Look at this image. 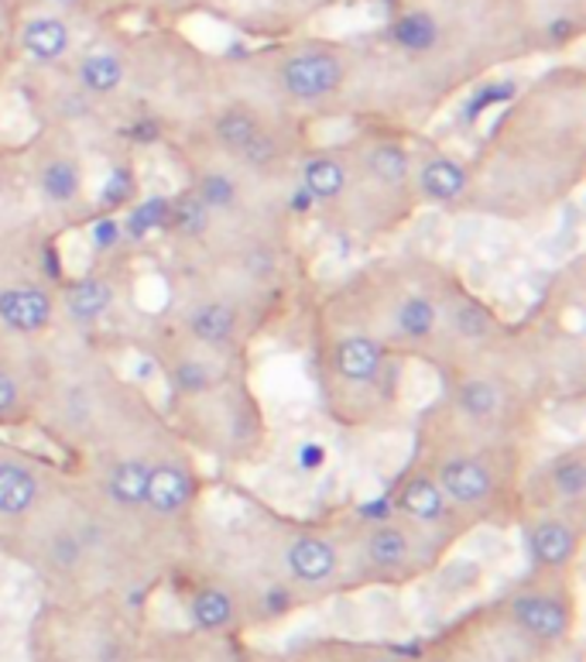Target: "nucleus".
<instances>
[{"label": "nucleus", "instance_id": "31", "mask_svg": "<svg viewBox=\"0 0 586 662\" xmlns=\"http://www.w3.org/2000/svg\"><path fill=\"white\" fill-rule=\"evenodd\" d=\"M83 556H86V546L80 539V532H62V536H56L52 546H48V564L62 573H72L83 564Z\"/></svg>", "mask_w": 586, "mask_h": 662}, {"label": "nucleus", "instance_id": "6", "mask_svg": "<svg viewBox=\"0 0 586 662\" xmlns=\"http://www.w3.org/2000/svg\"><path fill=\"white\" fill-rule=\"evenodd\" d=\"M579 549V539L573 525L559 522V519H546L539 525L528 529V553L539 567L546 570H563L573 564V556Z\"/></svg>", "mask_w": 586, "mask_h": 662}, {"label": "nucleus", "instance_id": "34", "mask_svg": "<svg viewBox=\"0 0 586 662\" xmlns=\"http://www.w3.org/2000/svg\"><path fill=\"white\" fill-rule=\"evenodd\" d=\"M131 199H134V172L117 165L107 175L104 189H99V202H104L107 210H117V207H124V202H131Z\"/></svg>", "mask_w": 586, "mask_h": 662}, {"label": "nucleus", "instance_id": "29", "mask_svg": "<svg viewBox=\"0 0 586 662\" xmlns=\"http://www.w3.org/2000/svg\"><path fill=\"white\" fill-rule=\"evenodd\" d=\"M453 329L464 340H480V337H488V329H491V313L483 310L480 302H464L453 310Z\"/></svg>", "mask_w": 586, "mask_h": 662}, {"label": "nucleus", "instance_id": "22", "mask_svg": "<svg viewBox=\"0 0 586 662\" xmlns=\"http://www.w3.org/2000/svg\"><path fill=\"white\" fill-rule=\"evenodd\" d=\"M165 220H168V196L155 193L127 210V217L120 220V231L131 241H144L148 234L165 231Z\"/></svg>", "mask_w": 586, "mask_h": 662}, {"label": "nucleus", "instance_id": "17", "mask_svg": "<svg viewBox=\"0 0 586 662\" xmlns=\"http://www.w3.org/2000/svg\"><path fill=\"white\" fill-rule=\"evenodd\" d=\"M391 42L405 53H429V48H436L440 42V24L429 11H409L395 18L391 24Z\"/></svg>", "mask_w": 586, "mask_h": 662}, {"label": "nucleus", "instance_id": "32", "mask_svg": "<svg viewBox=\"0 0 586 662\" xmlns=\"http://www.w3.org/2000/svg\"><path fill=\"white\" fill-rule=\"evenodd\" d=\"M515 93H518V83H512V80L488 83V86L477 90V93L470 96V104L464 107V117H467V120H477L483 111H491L494 104H507V100H515Z\"/></svg>", "mask_w": 586, "mask_h": 662}, {"label": "nucleus", "instance_id": "16", "mask_svg": "<svg viewBox=\"0 0 586 662\" xmlns=\"http://www.w3.org/2000/svg\"><path fill=\"white\" fill-rule=\"evenodd\" d=\"M114 305V289L104 278H83L66 292V310L75 323H96Z\"/></svg>", "mask_w": 586, "mask_h": 662}, {"label": "nucleus", "instance_id": "2", "mask_svg": "<svg viewBox=\"0 0 586 662\" xmlns=\"http://www.w3.org/2000/svg\"><path fill=\"white\" fill-rule=\"evenodd\" d=\"M340 83H343V62L333 53H298L282 66L285 93L305 100V104L329 96Z\"/></svg>", "mask_w": 586, "mask_h": 662}, {"label": "nucleus", "instance_id": "12", "mask_svg": "<svg viewBox=\"0 0 586 662\" xmlns=\"http://www.w3.org/2000/svg\"><path fill=\"white\" fill-rule=\"evenodd\" d=\"M189 334L207 347H226L237 337V310L231 302H202L189 313Z\"/></svg>", "mask_w": 586, "mask_h": 662}, {"label": "nucleus", "instance_id": "30", "mask_svg": "<svg viewBox=\"0 0 586 662\" xmlns=\"http://www.w3.org/2000/svg\"><path fill=\"white\" fill-rule=\"evenodd\" d=\"M552 488L555 495L563 498H579L583 488H586V464L579 456H563L555 467H552Z\"/></svg>", "mask_w": 586, "mask_h": 662}, {"label": "nucleus", "instance_id": "36", "mask_svg": "<svg viewBox=\"0 0 586 662\" xmlns=\"http://www.w3.org/2000/svg\"><path fill=\"white\" fill-rule=\"evenodd\" d=\"M274 155H278V144H274V138L265 135V131H258V138H254V141L241 151V159H244L247 165H254V169H261V165L274 162Z\"/></svg>", "mask_w": 586, "mask_h": 662}, {"label": "nucleus", "instance_id": "3", "mask_svg": "<svg viewBox=\"0 0 586 662\" xmlns=\"http://www.w3.org/2000/svg\"><path fill=\"white\" fill-rule=\"evenodd\" d=\"M285 583L292 580L295 588H319L329 583L340 570V553L337 546L323 536H298L282 553Z\"/></svg>", "mask_w": 586, "mask_h": 662}, {"label": "nucleus", "instance_id": "9", "mask_svg": "<svg viewBox=\"0 0 586 662\" xmlns=\"http://www.w3.org/2000/svg\"><path fill=\"white\" fill-rule=\"evenodd\" d=\"M333 368L340 378L364 385V381H374L380 368H385V347L371 337H343L333 347Z\"/></svg>", "mask_w": 586, "mask_h": 662}, {"label": "nucleus", "instance_id": "40", "mask_svg": "<svg viewBox=\"0 0 586 662\" xmlns=\"http://www.w3.org/2000/svg\"><path fill=\"white\" fill-rule=\"evenodd\" d=\"M391 512H395V508L388 504V498L364 501V508H361V515H364V519H371V522H388V519H391Z\"/></svg>", "mask_w": 586, "mask_h": 662}, {"label": "nucleus", "instance_id": "28", "mask_svg": "<svg viewBox=\"0 0 586 662\" xmlns=\"http://www.w3.org/2000/svg\"><path fill=\"white\" fill-rule=\"evenodd\" d=\"M202 202H207V210L213 213V210H231L234 202H237V183L231 179V175H223V172H207L202 179L196 183V189H192Z\"/></svg>", "mask_w": 586, "mask_h": 662}, {"label": "nucleus", "instance_id": "43", "mask_svg": "<svg viewBox=\"0 0 586 662\" xmlns=\"http://www.w3.org/2000/svg\"><path fill=\"white\" fill-rule=\"evenodd\" d=\"M549 35H552L555 42H566V38L573 35V24H570L566 18H559V21H552V28H549Z\"/></svg>", "mask_w": 586, "mask_h": 662}, {"label": "nucleus", "instance_id": "5", "mask_svg": "<svg viewBox=\"0 0 586 662\" xmlns=\"http://www.w3.org/2000/svg\"><path fill=\"white\" fill-rule=\"evenodd\" d=\"M412 539L409 532L391 525V522H377L367 539H364V564L371 567V573H380V577H395L401 573L405 567L412 564Z\"/></svg>", "mask_w": 586, "mask_h": 662}, {"label": "nucleus", "instance_id": "7", "mask_svg": "<svg viewBox=\"0 0 586 662\" xmlns=\"http://www.w3.org/2000/svg\"><path fill=\"white\" fill-rule=\"evenodd\" d=\"M52 320V299L42 289H4L0 292V323L17 334H38Z\"/></svg>", "mask_w": 586, "mask_h": 662}, {"label": "nucleus", "instance_id": "19", "mask_svg": "<svg viewBox=\"0 0 586 662\" xmlns=\"http://www.w3.org/2000/svg\"><path fill=\"white\" fill-rule=\"evenodd\" d=\"M38 189L48 202H56V207H69V202L80 196L83 189V172L75 162H66V159H56L48 162L38 175Z\"/></svg>", "mask_w": 586, "mask_h": 662}, {"label": "nucleus", "instance_id": "24", "mask_svg": "<svg viewBox=\"0 0 586 662\" xmlns=\"http://www.w3.org/2000/svg\"><path fill=\"white\" fill-rule=\"evenodd\" d=\"M80 80L90 93H114L124 83V62L114 53H93L80 62Z\"/></svg>", "mask_w": 586, "mask_h": 662}, {"label": "nucleus", "instance_id": "27", "mask_svg": "<svg viewBox=\"0 0 586 662\" xmlns=\"http://www.w3.org/2000/svg\"><path fill=\"white\" fill-rule=\"evenodd\" d=\"M456 405L470 416V419H491L497 413L501 405V392L491 385V381L483 378H470L460 385V392H456Z\"/></svg>", "mask_w": 586, "mask_h": 662}, {"label": "nucleus", "instance_id": "4", "mask_svg": "<svg viewBox=\"0 0 586 662\" xmlns=\"http://www.w3.org/2000/svg\"><path fill=\"white\" fill-rule=\"evenodd\" d=\"M436 484L446 495V501H456V504H480L494 491L491 471L480 461H470V456H453V461H446L436 474Z\"/></svg>", "mask_w": 586, "mask_h": 662}, {"label": "nucleus", "instance_id": "23", "mask_svg": "<svg viewBox=\"0 0 586 662\" xmlns=\"http://www.w3.org/2000/svg\"><path fill=\"white\" fill-rule=\"evenodd\" d=\"M367 172L385 186H405V183H409V172H412L409 151H405L401 144H395V141L377 144L367 155Z\"/></svg>", "mask_w": 586, "mask_h": 662}, {"label": "nucleus", "instance_id": "21", "mask_svg": "<svg viewBox=\"0 0 586 662\" xmlns=\"http://www.w3.org/2000/svg\"><path fill=\"white\" fill-rule=\"evenodd\" d=\"M302 189L313 199H337L347 189V169L337 159H309L302 165Z\"/></svg>", "mask_w": 586, "mask_h": 662}, {"label": "nucleus", "instance_id": "10", "mask_svg": "<svg viewBox=\"0 0 586 662\" xmlns=\"http://www.w3.org/2000/svg\"><path fill=\"white\" fill-rule=\"evenodd\" d=\"M38 501V474L17 461H0V515H28Z\"/></svg>", "mask_w": 586, "mask_h": 662}, {"label": "nucleus", "instance_id": "20", "mask_svg": "<svg viewBox=\"0 0 586 662\" xmlns=\"http://www.w3.org/2000/svg\"><path fill=\"white\" fill-rule=\"evenodd\" d=\"M148 464L144 461H120L107 477V495L120 508H141L148 488Z\"/></svg>", "mask_w": 586, "mask_h": 662}, {"label": "nucleus", "instance_id": "35", "mask_svg": "<svg viewBox=\"0 0 586 662\" xmlns=\"http://www.w3.org/2000/svg\"><path fill=\"white\" fill-rule=\"evenodd\" d=\"M124 231H120V220L117 217H99L93 227H90V244L96 251H114L120 244Z\"/></svg>", "mask_w": 586, "mask_h": 662}, {"label": "nucleus", "instance_id": "8", "mask_svg": "<svg viewBox=\"0 0 586 662\" xmlns=\"http://www.w3.org/2000/svg\"><path fill=\"white\" fill-rule=\"evenodd\" d=\"M192 501V477L175 467V464H159L148 471V488H144V504L155 515H178Z\"/></svg>", "mask_w": 586, "mask_h": 662}, {"label": "nucleus", "instance_id": "37", "mask_svg": "<svg viewBox=\"0 0 586 662\" xmlns=\"http://www.w3.org/2000/svg\"><path fill=\"white\" fill-rule=\"evenodd\" d=\"M326 456H329V450H326L323 443L309 440V443H302V446L295 450V464H298V471H305V474H316V471L326 467Z\"/></svg>", "mask_w": 586, "mask_h": 662}, {"label": "nucleus", "instance_id": "1", "mask_svg": "<svg viewBox=\"0 0 586 662\" xmlns=\"http://www.w3.org/2000/svg\"><path fill=\"white\" fill-rule=\"evenodd\" d=\"M507 625L518 628L528 642L549 649V646H559L570 639L573 604L555 591L531 588L507 601Z\"/></svg>", "mask_w": 586, "mask_h": 662}, {"label": "nucleus", "instance_id": "42", "mask_svg": "<svg viewBox=\"0 0 586 662\" xmlns=\"http://www.w3.org/2000/svg\"><path fill=\"white\" fill-rule=\"evenodd\" d=\"M313 202H316V199L298 186V189L292 193V199H289V207H292L295 213H309V210H313Z\"/></svg>", "mask_w": 586, "mask_h": 662}, {"label": "nucleus", "instance_id": "15", "mask_svg": "<svg viewBox=\"0 0 586 662\" xmlns=\"http://www.w3.org/2000/svg\"><path fill=\"white\" fill-rule=\"evenodd\" d=\"M467 183H470L467 169H464L460 162H453V159H429V162L422 165V172H419V189H422V196L436 199V202H449V199H456V196H464V193H467Z\"/></svg>", "mask_w": 586, "mask_h": 662}, {"label": "nucleus", "instance_id": "25", "mask_svg": "<svg viewBox=\"0 0 586 662\" xmlns=\"http://www.w3.org/2000/svg\"><path fill=\"white\" fill-rule=\"evenodd\" d=\"M436 320H440L436 305H432L425 295H409L395 313V326L409 340H425L432 329H436Z\"/></svg>", "mask_w": 586, "mask_h": 662}, {"label": "nucleus", "instance_id": "38", "mask_svg": "<svg viewBox=\"0 0 586 662\" xmlns=\"http://www.w3.org/2000/svg\"><path fill=\"white\" fill-rule=\"evenodd\" d=\"M305 662H405L398 652H377V649H371V652H361V655H326V659H305Z\"/></svg>", "mask_w": 586, "mask_h": 662}, {"label": "nucleus", "instance_id": "44", "mask_svg": "<svg viewBox=\"0 0 586 662\" xmlns=\"http://www.w3.org/2000/svg\"><path fill=\"white\" fill-rule=\"evenodd\" d=\"M56 4H69V0H56Z\"/></svg>", "mask_w": 586, "mask_h": 662}, {"label": "nucleus", "instance_id": "13", "mask_svg": "<svg viewBox=\"0 0 586 662\" xmlns=\"http://www.w3.org/2000/svg\"><path fill=\"white\" fill-rule=\"evenodd\" d=\"M21 45H24V53H28L32 59H38V62L62 59L66 48H69L66 21H59V18H35V21H28V24H24V32H21Z\"/></svg>", "mask_w": 586, "mask_h": 662}, {"label": "nucleus", "instance_id": "14", "mask_svg": "<svg viewBox=\"0 0 586 662\" xmlns=\"http://www.w3.org/2000/svg\"><path fill=\"white\" fill-rule=\"evenodd\" d=\"M395 504H398V512L412 515L419 522H440L446 515V495L440 491L436 477H425V474L405 484Z\"/></svg>", "mask_w": 586, "mask_h": 662}, {"label": "nucleus", "instance_id": "33", "mask_svg": "<svg viewBox=\"0 0 586 662\" xmlns=\"http://www.w3.org/2000/svg\"><path fill=\"white\" fill-rule=\"evenodd\" d=\"M172 381L183 395H202L213 385V371L207 361H183V364H175Z\"/></svg>", "mask_w": 586, "mask_h": 662}, {"label": "nucleus", "instance_id": "18", "mask_svg": "<svg viewBox=\"0 0 586 662\" xmlns=\"http://www.w3.org/2000/svg\"><path fill=\"white\" fill-rule=\"evenodd\" d=\"M165 231L178 234V237H202L210 231V210L196 193H183L168 199V220Z\"/></svg>", "mask_w": 586, "mask_h": 662}, {"label": "nucleus", "instance_id": "39", "mask_svg": "<svg viewBox=\"0 0 586 662\" xmlns=\"http://www.w3.org/2000/svg\"><path fill=\"white\" fill-rule=\"evenodd\" d=\"M14 405H17V381L8 371H0V416L11 413Z\"/></svg>", "mask_w": 586, "mask_h": 662}, {"label": "nucleus", "instance_id": "41", "mask_svg": "<svg viewBox=\"0 0 586 662\" xmlns=\"http://www.w3.org/2000/svg\"><path fill=\"white\" fill-rule=\"evenodd\" d=\"M127 135L138 138V141H155V138H159V124H155V120H138Z\"/></svg>", "mask_w": 586, "mask_h": 662}, {"label": "nucleus", "instance_id": "26", "mask_svg": "<svg viewBox=\"0 0 586 662\" xmlns=\"http://www.w3.org/2000/svg\"><path fill=\"white\" fill-rule=\"evenodd\" d=\"M258 131H261V124H258V117L254 114H247V111H241V107H234V111H226L220 120H216V141L231 151V155H237L241 159V151L258 138Z\"/></svg>", "mask_w": 586, "mask_h": 662}, {"label": "nucleus", "instance_id": "11", "mask_svg": "<svg viewBox=\"0 0 586 662\" xmlns=\"http://www.w3.org/2000/svg\"><path fill=\"white\" fill-rule=\"evenodd\" d=\"M189 622L202 635H220L237 622V601L223 588H199L189 601Z\"/></svg>", "mask_w": 586, "mask_h": 662}]
</instances>
